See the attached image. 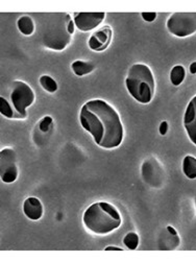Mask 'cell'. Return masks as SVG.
<instances>
[{
    "label": "cell",
    "instance_id": "19",
    "mask_svg": "<svg viewBox=\"0 0 196 261\" xmlns=\"http://www.w3.org/2000/svg\"><path fill=\"white\" fill-rule=\"evenodd\" d=\"M140 243V238L139 235L135 232H129L127 233L124 238H123V245L128 249V250H136L139 246Z\"/></svg>",
    "mask_w": 196,
    "mask_h": 261
},
{
    "label": "cell",
    "instance_id": "23",
    "mask_svg": "<svg viewBox=\"0 0 196 261\" xmlns=\"http://www.w3.org/2000/svg\"><path fill=\"white\" fill-rule=\"evenodd\" d=\"M104 251H123V249L119 248V247H115V246H108V247L104 248Z\"/></svg>",
    "mask_w": 196,
    "mask_h": 261
},
{
    "label": "cell",
    "instance_id": "3",
    "mask_svg": "<svg viewBox=\"0 0 196 261\" xmlns=\"http://www.w3.org/2000/svg\"><path fill=\"white\" fill-rule=\"evenodd\" d=\"M83 226L97 235H106L117 230L122 224L119 210L107 202H97L86 209L82 215Z\"/></svg>",
    "mask_w": 196,
    "mask_h": 261
},
{
    "label": "cell",
    "instance_id": "4",
    "mask_svg": "<svg viewBox=\"0 0 196 261\" xmlns=\"http://www.w3.org/2000/svg\"><path fill=\"white\" fill-rule=\"evenodd\" d=\"M128 93L140 103L147 105L155 96L156 82L151 69L145 64H134L125 79Z\"/></svg>",
    "mask_w": 196,
    "mask_h": 261
},
{
    "label": "cell",
    "instance_id": "2",
    "mask_svg": "<svg viewBox=\"0 0 196 261\" xmlns=\"http://www.w3.org/2000/svg\"><path fill=\"white\" fill-rule=\"evenodd\" d=\"M37 25L41 45L54 51L66 49L75 31L74 21L68 13L39 14Z\"/></svg>",
    "mask_w": 196,
    "mask_h": 261
},
{
    "label": "cell",
    "instance_id": "20",
    "mask_svg": "<svg viewBox=\"0 0 196 261\" xmlns=\"http://www.w3.org/2000/svg\"><path fill=\"white\" fill-rule=\"evenodd\" d=\"M38 125L42 133H48L53 125V119L51 116H44L39 121Z\"/></svg>",
    "mask_w": 196,
    "mask_h": 261
},
{
    "label": "cell",
    "instance_id": "10",
    "mask_svg": "<svg viewBox=\"0 0 196 261\" xmlns=\"http://www.w3.org/2000/svg\"><path fill=\"white\" fill-rule=\"evenodd\" d=\"M113 38V30L110 25H104L94 32L88 41V46L91 50L101 53L111 44Z\"/></svg>",
    "mask_w": 196,
    "mask_h": 261
},
{
    "label": "cell",
    "instance_id": "9",
    "mask_svg": "<svg viewBox=\"0 0 196 261\" xmlns=\"http://www.w3.org/2000/svg\"><path fill=\"white\" fill-rule=\"evenodd\" d=\"M106 14L101 13H74L73 21L75 28L80 32H90L98 28L105 19Z\"/></svg>",
    "mask_w": 196,
    "mask_h": 261
},
{
    "label": "cell",
    "instance_id": "25",
    "mask_svg": "<svg viewBox=\"0 0 196 261\" xmlns=\"http://www.w3.org/2000/svg\"><path fill=\"white\" fill-rule=\"evenodd\" d=\"M166 230L169 232V233H171V234H174V235H178V231L174 229L172 226H167L166 227Z\"/></svg>",
    "mask_w": 196,
    "mask_h": 261
},
{
    "label": "cell",
    "instance_id": "13",
    "mask_svg": "<svg viewBox=\"0 0 196 261\" xmlns=\"http://www.w3.org/2000/svg\"><path fill=\"white\" fill-rule=\"evenodd\" d=\"M95 64L90 61L77 60L71 64V69L76 76H85L92 73L95 70Z\"/></svg>",
    "mask_w": 196,
    "mask_h": 261
},
{
    "label": "cell",
    "instance_id": "16",
    "mask_svg": "<svg viewBox=\"0 0 196 261\" xmlns=\"http://www.w3.org/2000/svg\"><path fill=\"white\" fill-rule=\"evenodd\" d=\"M186 79V69L182 65H177L170 71V82L173 86H180Z\"/></svg>",
    "mask_w": 196,
    "mask_h": 261
},
{
    "label": "cell",
    "instance_id": "17",
    "mask_svg": "<svg viewBox=\"0 0 196 261\" xmlns=\"http://www.w3.org/2000/svg\"><path fill=\"white\" fill-rule=\"evenodd\" d=\"M39 83L41 87L48 93H55L59 89L58 83L55 82L54 79H52L49 75H42L39 79Z\"/></svg>",
    "mask_w": 196,
    "mask_h": 261
},
{
    "label": "cell",
    "instance_id": "6",
    "mask_svg": "<svg viewBox=\"0 0 196 261\" xmlns=\"http://www.w3.org/2000/svg\"><path fill=\"white\" fill-rule=\"evenodd\" d=\"M168 32L178 38H186L196 33V13H173L166 22Z\"/></svg>",
    "mask_w": 196,
    "mask_h": 261
},
{
    "label": "cell",
    "instance_id": "18",
    "mask_svg": "<svg viewBox=\"0 0 196 261\" xmlns=\"http://www.w3.org/2000/svg\"><path fill=\"white\" fill-rule=\"evenodd\" d=\"M0 113L8 119H16L15 111L10 101L4 96H0Z\"/></svg>",
    "mask_w": 196,
    "mask_h": 261
},
{
    "label": "cell",
    "instance_id": "11",
    "mask_svg": "<svg viewBox=\"0 0 196 261\" xmlns=\"http://www.w3.org/2000/svg\"><path fill=\"white\" fill-rule=\"evenodd\" d=\"M184 126L191 142L196 145V95L188 103L185 115Z\"/></svg>",
    "mask_w": 196,
    "mask_h": 261
},
{
    "label": "cell",
    "instance_id": "8",
    "mask_svg": "<svg viewBox=\"0 0 196 261\" xmlns=\"http://www.w3.org/2000/svg\"><path fill=\"white\" fill-rule=\"evenodd\" d=\"M163 168L157 159L151 158L143 162L142 177L151 187H160L163 183Z\"/></svg>",
    "mask_w": 196,
    "mask_h": 261
},
{
    "label": "cell",
    "instance_id": "24",
    "mask_svg": "<svg viewBox=\"0 0 196 261\" xmlns=\"http://www.w3.org/2000/svg\"><path fill=\"white\" fill-rule=\"evenodd\" d=\"M189 71L191 74H196V62L191 63L190 67H189Z\"/></svg>",
    "mask_w": 196,
    "mask_h": 261
},
{
    "label": "cell",
    "instance_id": "7",
    "mask_svg": "<svg viewBox=\"0 0 196 261\" xmlns=\"http://www.w3.org/2000/svg\"><path fill=\"white\" fill-rule=\"evenodd\" d=\"M19 176L17 154L13 148L6 147L0 150V178L7 184L14 183Z\"/></svg>",
    "mask_w": 196,
    "mask_h": 261
},
{
    "label": "cell",
    "instance_id": "12",
    "mask_svg": "<svg viewBox=\"0 0 196 261\" xmlns=\"http://www.w3.org/2000/svg\"><path fill=\"white\" fill-rule=\"evenodd\" d=\"M23 212L29 220L39 221L44 214V207L38 198L30 197L23 203Z\"/></svg>",
    "mask_w": 196,
    "mask_h": 261
},
{
    "label": "cell",
    "instance_id": "15",
    "mask_svg": "<svg viewBox=\"0 0 196 261\" xmlns=\"http://www.w3.org/2000/svg\"><path fill=\"white\" fill-rule=\"evenodd\" d=\"M183 172L184 175L190 179H196V158L193 156H186L183 160Z\"/></svg>",
    "mask_w": 196,
    "mask_h": 261
},
{
    "label": "cell",
    "instance_id": "22",
    "mask_svg": "<svg viewBox=\"0 0 196 261\" xmlns=\"http://www.w3.org/2000/svg\"><path fill=\"white\" fill-rule=\"evenodd\" d=\"M168 129H169V124H168V122H167L166 120L162 121V122L160 123V126H159V132H160V134H161L162 136H165V135L167 134V132H168Z\"/></svg>",
    "mask_w": 196,
    "mask_h": 261
},
{
    "label": "cell",
    "instance_id": "5",
    "mask_svg": "<svg viewBox=\"0 0 196 261\" xmlns=\"http://www.w3.org/2000/svg\"><path fill=\"white\" fill-rule=\"evenodd\" d=\"M12 105L16 119H25L27 109L36 100V94L32 87L23 81H13L9 87L8 96H5Z\"/></svg>",
    "mask_w": 196,
    "mask_h": 261
},
{
    "label": "cell",
    "instance_id": "1",
    "mask_svg": "<svg viewBox=\"0 0 196 261\" xmlns=\"http://www.w3.org/2000/svg\"><path fill=\"white\" fill-rule=\"evenodd\" d=\"M79 121L94 142L105 149L117 148L124 138L119 113L103 99H91L80 109Z\"/></svg>",
    "mask_w": 196,
    "mask_h": 261
},
{
    "label": "cell",
    "instance_id": "14",
    "mask_svg": "<svg viewBox=\"0 0 196 261\" xmlns=\"http://www.w3.org/2000/svg\"><path fill=\"white\" fill-rule=\"evenodd\" d=\"M17 28H18L19 32L22 34V35H24V36H32L36 32V23H35V21L29 15L21 16L17 20Z\"/></svg>",
    "mask_w": 196,
    "mask_h": 261
},
{
    "label": "cell",
    "instance_id": "21",
    "mask_svg": "<svg viewBox=\"0 0 196 261\" xmlns=\"http://www.w3.org/2000/svg\"><path fill=\"white\" fill-rule=\"evenodd\" d=\"M141 16L146 22H154V21L157 19V13H154V12H150V13L144 12V13H141Z\"/></svg>",
    "mask_w": 196,
    "mask_h": 261
}]
</instances>
